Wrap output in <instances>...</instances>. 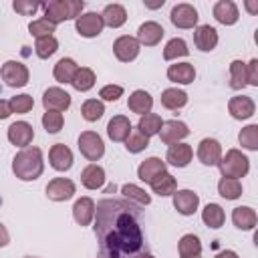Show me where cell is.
Wrapping results in <instances>:
<instances>
[{
  "mask_svg": "<svg viewBox=\"0 0 258 258\" xmlns=\"http://www.w3.org/2000/svg\"><path fill=\"white\" fill-rule=\"evenodd\" d=\"M131 129H133V125H131V121H129L125 115H115V117L107 123V135H109V139L115 141V143L125 141V139L129 137Z\"/></svg>",
  "mask_w": 258,
  "mask_h": 258,
  "instance_id": "23",
  "label": "cell"
},
{
  "mask_svg": "<svg viewBox=\"0 0 258 258\" xmlns=\"http://www.w3.org/2000/svg\"><path fill=\"white\" fill-rule=\"evenodd\" d=\"M191 157H194L191 145H187V143H173V145L167 147L165 163H169L173 167H185V165H189Z\"/></svg>",
  "mask_w": 258,
  "mask_h": 258,
  "instance_id": "21",
  "label": "cell"
},
{
  "mask_svg": "<svg viewBox=\"0 0 258 258\" xmlns=\"http://www.w3.org/2000/svg\"><path fill=\"white\" fill-rule=\"evenodd\" d=\"M123 143H125V149H127L129 153H141L145 147H149V137L143 135L139 129H131L129 137H127Z\"/></svg>",
  "mask_w": 258,
  "mask_h": 258,
  "instance_id": "42",
  "label": "cell"
},
{
  "mask_svg": "<svg viewBox=\"0 0 258 258\" xmlns=\"http://www.w3.org/2000/svg\"><path fill=\"white\" fill-rule=\"evenodd\" d=\"M77 69H79V64H77L73 58L64 56V58H60V60L54 64V69H52V77H54V81H58V83L67 85V83H71V81H73V77H75Z\"/></svg>",
  "mask_w": 258,
  "mask_h": 258,
  "instance_id": "32",
  "label": "cell"
},
{
  "mask_svg": "<svg viewBox=\"0 0 258 258\" xmlns=\"http://www.w3.org/2000/svg\"><path fill=\"white\" fill-rule=\"evenodd\" d=\"M77 145H79L81 155H83L85 159L93 161V163L99 161V159L105 155V143H103L101 135L95 133V131H83V133L79 135V139H77Z\"/></svg>",
  "mask_w": 258,
  "mask_h": 258,
  "instance_id": "5",
  "label": "cell"
},
{
  "mask_svg": "<svg viewBox=\"0 0 258 258\" xmlns=\"http://www.w3.org/2000/svg\"><path fill=\"white\" fill-rule=\"evenodd\" d=\"M42 105L46 111H67L71 107V95L60 87H48L42 95Z\"/></svg>",
  "mask_w": 258,
  "mask_h": 258,
  "instance_id": "12",
  "label": "cell"
},
{
  "mask_svg": "<svg viewBox=\"0 0 258 258\" xmlns=\"http://www.w3.org/2000/svg\"><path fill=\"white\" fill-rule=\"evenodd\" d=\"M238 141L244 149L248 151H256L258 149V125H246L240 133H238Z\"/></svg>",
  "mask_w": 258,
  "mask_h": 258,
  "instance_id": "44",
  "label": "cell"
},
{
  "mask_svg": "<svg viewBox=\"0 0 258 258\" xmlns=\"http://www.w3.org/2000/svg\"><path fill=\"white\" fill-rule=\"evenodd\" d=\"M228 111H230V115H232L234 119L244 121V119H250V117L254 115L256 105H254V101H252L250 97L238 95V97H232V99L228 101Z\"/></svg>",
  "mask_w": 258,
  "mask_h": 258,
  "instance_id": "22",
  "label": "cell"
},
{
  "mask_svg": "<svg viewBox=\"0 0 258 258\" xmlns=\"http://www.w3.org/2000/svg\"><path fill=\"white\" fill-rule=\"evenodd\" d=\"M246 83L252 87H258V60L256 58L246 62Z\"/></svg>",
  "mask_w": 258,
  "mask_h": 258,
  "instance_id": "50",
  "label": "cell"
},
{
  "mask_svg": "<svg viewBox=\"0 0 258 258\" xmlns=\"http://www.w3.org/2000/svg\"><path fill=\"white\" fill-rule=\"evenodd\" d=\"M212 14H214V18H216L220 24H224V26H232V24H236L238 18H240L238 6H236V2H232V0H218V2L214 4V8H212Z\"/></svg>",
  "mask_w": 258,
  "mask_h": 258,
  "instance_id": "20",
  "label": "cell"
},
{
  "mask_svg": "<svg viewBox=\"0 0 258 258\" xmlns=\"http://www.w3.org/2000/svg\"><path fill=\"white\" fill-rule=\"evenodd\" d=\"M198 159L204 163V165H218L220 159H222V145L218 139H212V137H206L198 143Z\"/></svg>",
  "mask_w": 258,
  "mask_h": 258,
  "instance_id": "13",
  "label": "cell"
},
{
  "mask_svg": "<svg viewBox=\"0 0 258 258\" xmlns=\"http://www.w3.org/2000/svg\"><path fill=\"white\" fill-rule=\"evenodd\" d=\"M99 97L101 101H117L119 97H123V87L121 85H105L101 91H99Z\"/></svg>",
  "mask_w": 258,
  "mask_h": 258,
  "instance_id": "49",
  "label": "cell"
},
{
  "mask_svg": "<svg viewBox=\"0 0 258 258\" xmlns=\"http://www.w3.org/2000/svg\"><path fill=\"white\" fill-rule=\"evenodd\" d=\"M163 34H165V30H163V26H161L159 22L147 20V22H143V24L137 28V36H135V38H137V42L143 44V46H155V44L161 42Z\"/></svg>",
  "mask_w": 258,
  "mask_h": 258,
  "instance_id": "15",
  "label": "cell"
},
{
  "mask_svg": "<svg viewBox=\"0 0 258 258\" xmlns=\"http://www.w3.org/2000/svg\"><path fill=\"white\" fill-rule=\"evenodd\" d=\"M10 115H12V111H10V105H8V101L0 99V121H2V119H8Z\"/></svg>",
  "mask_w": 258,
  "mask_h": 258,
  "instance_id": "51",
  "label": "cell"
},
{
  "mask_svg": "<svg viewBox=\"0 0 258 258\" xmlns=\"http://www.w3.org/2000/svg\"><path fill=\"white\" fill-rule=\"evenodd\" d=\"M12 171L20 181H34L42 175L44 171V161H42V151L38 147H24L20 149L14 159H12Z\"/></svg>",
  "mask_w": 258,
  "mask_h": 258,
  "instance_id": "2",
  "label": "cell"
},
{
  "mask_svg": "<svg viewBox=\"0 0 258 258\" xmlns=\"http://www.w3.org/2000/svg\"><path fill=\"white\" fill-rule=\"evenodd\" d=\"M73 151L64 143H54L48 151V163L56 171H69L73 167Z\"/></svg>",
  "mask_w": 258,
  "mask_h": 258,
  "instance_id": "17",
  "label": "cell"
},
{
  "mask_svg": "<svg viewBox=\"0 0 258 258\" xmlns=\"http://www.w3.org/2000/svg\"><path fill=\"white\" fill-rule=\"evenodd\" d=\"M54 24L52 22H48L46 18H36V20H32L30 24H28V32L34 36V38H44V36H52V32H54Z\"/></svg>",
  "mask_w": 258,
  "mask_h": 258,
  "instance_id": "46",
  "label": "cell"
},
{
  "mask_svg": "<svg viewBox=\"0 0 258 258\" xmlns=\"http://www.w3.org/2000/svg\"><path fill=\"white\" fill-rule=\"evenodd\" d=\"M232 222L238 230H254L258 216L250 206H238L232 210Z\"/></svg>",
  "mask_w": 258,
  "mask_h": 258,
  "instance_id": "28",
  "label": "cell"
},
{
  "mask_svg": "<svg viewBox=\"0 0 258 258\" xmlns=\"http://www.w3.org/2000/svg\"><path fill=\"white\" fill-rule=\"evenodd\" d=\"M187 258H202V256H187Z\"/></svg>",
  "mask_w": 258,
  "mask_h": 258,
  "instance_id": "57",
  "label": "cell"
},
{
  "mask_svg": "<svg viewBox=\"0 0 258 258\" xmlns=\"http://www.w3.org/2000/svg\"><path fill=\"white\" fill-rule=\"evenodd\" d=\"M167 171V163L163 161V159H159V157H147V159H143L141 163H139V167H137V177L141 179V181H145V183H151L155 177H159L161 173H165Z\"/></svg>",
  "mask_w": 258,
  "mask_h": 258,
  "instance_id": "19",
  "label": "cell"
},
{
  "mask_svg": "<svg viewBox=\"0 0 258 258\" xmlns=\"http://www.w3.org/2000/svg\"><path fill=\"white\" fill-rule=\"evenodd\" d=\"M64 125V117L58 111H46L42 115V127L46 129V133H58Z\"/></svg>",
  "mask_w": 258,
  "mask_h": 258,
  "instance_id": "47",
  "label": "cell"
},
{
  "mask_svg": "<svg viewBox=\"0 0 258 258\" xmlns=\"http://www.w3.org/2000/svg\"><path fill=\"white\" fill-rule=\"evenodd\" d=\"M161 105L169 111H177L181 107L187 105V93L177 89V87H171V89H165L161 93Z\"/></svg>",
  "mask_w": 258,
  "mask_h": 258,
  "instance_id": "30",
  "label": "cell"
},
{
  "mask_svg": "<svg viewBox=\"0 0 258 258\" xmlns=\"http://www.w3.org/2000/svg\"><path fill=\"white\" fill-rule=\"evenodd\" d=\"M95 81H97V77H95L93 69H89V67H79L77 73H75V77H73V81H71V85H73L79 93H87V91H91V89L95 87Z\"/></svg>",
  "mask_w": 258,
  "mask_h": 258,
  "instance_id": "34",
  "label": "cell"
},
{
  "mask_svg": "<svg viewBox=\"0 0 258 258\" xmlns=\"http://www.w3.org/2000/svg\"><path fill=\"white\" fill-rule=\"evenodd\" d=\"M161 125H163V121H161V117H159L157 113H147V115H141V117H139L137 129H139L143 135L153 137V135H157V133H159Z\"/></svg>",
  "mask_w": 258,
  "mask_h": 258,
  "instance_id": "38",
  "label": "cell"
},
{
  "mask_svg": "<svg viewBox=\"0 0 258 258\" xmlns=\"http://www.w3.org/2000/svg\"><path fill=\"white\" fill-rule=\"evenodd\" d=\"M103 113H105V105H103L101 99H87V101L83 103V107H81V115H83V119L89 121V123L99 121V119L103 117Z\"/></svg>",
  "mask_w": 258,
  "mask_h": 258,
  "instance_id": "39",
  "label": "cell"
},
{
  "mask_svg": "<svg viewBox=\"0 0 258 258\" xmlns=\"http://www.w3.org/2000/svg\"><path fill=\"white\" fill-rule=\"evenodd\" d=\"M73 218L79 226H89L95 220V202L91 198H79L73 206Z\"/></svg>",
  "mask_w": 258,
  "mask_h": 258,
  "instance_id": "25",
  "label": "cell"
},
{
  "mask_svg": "<svg viewBox=\"0 0 258 258\" xmlns=\"http://www.w3.org/2000/svg\"><path fill=\"white\" fill-rule=\"evenodd\" d=\"M246 10H248L250 14H256V12H258V2H250V0H248V2H246Z\"/></svg>",
  "mask_w": 258,
  "mask_h": 258,
  "instance_id": "54",
  "label": "cell"
},
{
  "mask_svg": "<svg viewBox=\"0 0 258 258\" xmlns=\"http://www.w3.org/2000/svg\"><path fill=\"white\" fill-rule=\"evenodd\" d=\"M157 135H159L161 143L173 145V143H181V139H185L189 135V129H187V125L183 121L169 119V121H163V125H161Z\"/></svg>",
  "mask_w": 258,
  "mask_h": 258,
  "instance_id": "10",
  "label": "cell"
},
{
  "mask_svg": "<svg viewBox=\"0 0 258 258\" xmlns=\"http://www.w3.org/2000/svg\"><path fill=\"white\" fill-rule=\"evenodd\" d=\"M0 77L8 87L20 89V87H24L28 83L30 73H28V67L22 64L20 60H6L2 64V69H0Z\"/></svg>",
  "mask_w": 258,
  "mask_h": 258,
  "instance_id": "6",
  "label": "cell"
},
{
  "mask_svg": "<svg viewBox=\"0 0 258 258\" xmlns=\"http://www.w3.org/2000/svg\"><path fill=\"white\" fill-rule=\"evenodd\" d=\"M127 107H129L131 113H137L139 117H141V115H147V113H151L153 97H151L147 91L137 89V91H133V93L129 95V99H127Z\"/></svg>",
  "mask_w": 258,
  "mask_h": 258,
  "instance_id": "24",
  "label": "cell"
},
{
  "mask_svg": "<svg viewBox=\"0 0 258 258\" xmlns=\"http://www.w3.org/2000/svg\"><path fill=\"white\" fill-rule=\"evenodd\" d=\"M75 28H77V32H79L81 36H85V38H95V36H99V34L103 32L105 24H103V18H101L99 12H85V14H81V16L75 20Z\"/></svg>",
  "mask_w": 258,
  "mask_h": 258,
  "instance_id": "8",
  "label": "cell"
},
{
  "mask_svg": "<svg viewBox=\"0 0 258 258\" xmlns=\"http://www.w3.org/2000/svg\"><path fill=\"white\" fill-rule=\"evenodd\" d=\"M248 83H246V62L242 60H232L230 62V87L234 91H240L244 89Z\"/></svg>",
  "mask_w": 258,
  "mask_h": 258,
  "instance_id": "41",
  "label": "cell"
},
{
  "mask_svg": "<svg viewBox=\"0 0 258 258\" xmlns=\"http://www.w3.org/2000/svg\"><path fill=\"white\" fill-rule=\"evenodd\" d=\"M218 167H220L222 177L240 179L250 171V159L240 149H228L226 155H222Z\"/></svg>",
  "mask_w": 258,
  "mask_h": 258,
  "instance_id": "4",
  "label": "cell"
},
{
  "mask_svg": "<svg viewBox=\"0 0 258 258\" xmlns=\"http://www.w3.org/2000/svg\"><path fill=\"white\" fill-rule=\"evenodd\" d=\"M75 191H77V185L69 177H54L46 185V198L52 202H67L75 196Z\"/></svg>",
  "mask_w": 258,
  "mask_h": 258,
  "instance_id": "11",
  "label": "cell"
},
{
  "mask_svg": "<svg viewBox=\"0 0 258 258\" xmlns=\"http://www.w3.org/2000/svg\"><path fill=\"white\" fill-rule=\"evenodd\" d=\"M139 50H141V44L137 42L135 36H129V34H123L113 42V52H115L117 60H121V62L135 60L139 56Z\"/></svg>",
  "mask_w": 258,
  "mask_h": 258,
  "instance_id": "9",
  "label": "cell"
},
{
  "mask_svg": "<svg viewBox=\"0 0 258 258\" xmlns=\"http://www.w3.org/2000/svg\"><path fill=\"white\" fill-rule=\"evenodd\" d=\"M151 191L157 194L159 198H167V196H173L175 189H177V179L171 175V173H161L159 177H155L151 183Z\"/></svg>",
  "mask_w": 258,
  "mask_h": 258,
  "instance_id": "31",
  "label": "cell"
},
{
  "mask_svg": "<svg viewBox=\"0 0 258 258\" xmlns=\"http://www.w3.org/2000/svg\"><path fill=\"white\" fill-rule=\"evenodd\" d=\"M83 8H85L83 0H50L48 4L42 6L44 18L54 26L64 20H77L83 14Z\"/></svg>",
  "mask_w": 258,
  "mask_h": 258,
  "instance_id": "3",
  "label": "cell"
},
{
  "mask_svg": "<svg viewBox=\"0 0 258 258\" xmlns=\"http://www.w3.org/2000/svg\"><path fill=\"white\" fill-rule=\"evenodd\" d=\"M187 54H189V48H187L183 38H171L163 46V58L165 60H177V58H183Z\"/></svg>",
  "mask_w": 258,
  "mask_h": 258,
  "instance_id": "37",
  "label": "cell"
},
{
  "mask_svg": "<svg viewBox=\"0 0 258 258\" xmlns=\"http://www.w3.org/2000/svg\"><path fill=\"white\" fill-rule=\"evenodd\" d=\"M218 194L224 200H238L242 196V183L240 179H230V177H222L218 181Z\"/></svg>",
  "mask_w": 258,
  "mask_h": 258,
  "instance_id": "40",
  "label": "cell"
},
{
  "mask_svg": "<svg viewBox=\"0 0 258 258\" xmlns=\"http://www.w3.org/2000/svg\"><path fill=\"white\" fill-rule=\"evenodd\" d=\"M198 10L191 6V4H185V2H181V4H175L173 8H171V12H169V20H171V24L175 26V28H196L198 26Z\"/></svg>",
  "mask_w": 258,
  "mask_h": 258,
  "instance_id": "7",
  "label": "cell"
},
{
  "mask_svg": "<svg viewBox=\"0 0 258 258\" xmlns=\"http://www.w3.org/2000/svg\"><path fill=\"white\" fill-rule=\"evenodd\" d=\"M93 222L101 258H141L149 252L137 206L127 200H99Z\"/></svg>",
  "mask_w": 258,
  "mask_h": 258,
  "instance_id": "1",
  "label": "cell"
},
{
  "mask_svg": "<svg viewBox=\"0 0 258 258\" xmlns=\"http://www.w3.org/2000/svg\"><path fill=\"white\" fill-rule=\"evenodd\" d=\"M167 79L177 85H189L196 79V69L191 62H175L167 69Z\"/></svg>",
  "mask_w": 258,
  "mask_h": 258,
  "instance_id": "26",
  "label": "cell"
},
{
  "mask_svg": "<svg viewBox=\"0 0 258 258\" xmlns=\"http://www.w3.org/2000/svg\"><path fill=\"white\" fill-rule=\"evenodd\" d=\"M81 183L87 189H101L105 183V169L97 163H89L83 171H81Z\"/></svg>",
  "mask_w": 258,
  "mask_h": 258,
  "instance_id": "27",
  "label": "cell"
},
{
  "mask_svg": "<svg viewBox=\"0 0 258 258\" xmlns=\"http://www.w3.org/2000/svg\"><path fill=\"white\" fill-rule=\"evenodd\" d=\"M177 254L179 258H187V256H200L202 254V242L196 234H183L177 242Z\"/></svg>",
  "mask_w": 258,
  "mask_h": 258,
  "instance_id": "36",
  "label": "cell"
},
{
  "mask_svg": "<svg viewBox=\"0 0 258 258\" xmlns=\"http://www.w3.org/2000/svg\"><path fill=\"white\" fill-rule=\"evenodd\" d=\"M214 258H238V254H236L234 250H222V252H218Z\"/></svg>",
  "mask_w": 258,
  "mask_h": 258,
  "instance_id": "53",
  "label": "cell"
},
{
  "mask_svg": "<svg viewBox=\"0 0 258 258\" xmlns=\"http://www.w3.org/2000/svg\"><path fill=\"white\" fill-rule=\"evenodd\" d=\"M121 194H123V200H127L133 206H149L151 204V196L135 183H125L121 187Z\"/></svg>",
  "mask_w": 258,
  "mask_h": 258,
  "instance_id": "33",
  "label": "cell"
},
{
  "mask_svg": "<svg viewBox=\"0 0 258 258\" xmlns=\"http://www.w3.org/2000/svg\"><path fill=\"white\" fill-rule=\"evenodd\" d=\"M101 18H103V24L109 26V28H119L127 22V10L125 6L121 4H107L101 12Z\"/></svg>",
  "mask_w": 258,
  "mask_h": 258,
  "instance_id": "29",
  "label": "cell"
},
{
  "mask_svg": "<svg viewBox=\"0 0 258 258\" xmlns=\"http://www.w3.org/2000/svg\"><path fill=\"white\" fill-rule=\"evenodd\" d=\"M8 242H10V234H8V230H6V226L0 222V248H4V246H8Z\"/></svg>",
  "mask_w": 258,
  "mask_h": 258,
  "instance_id": "52",
  "label": "cell"
},
{
  "mask_svg": "<svg viewBox=\"0 0 258 258\" xmlns=\"http://www.w3.org/2000/svg\"><path fill=\"white\" fill-rule=\"evenodd\" d=\"M202 220H204V224H206L208 228L218 230V228L224 226L226 214H224V210H222L220 204H208V206L202 210Z\"/></svg>",
  "mask_w": 258,
  "mask_h": 258,
  "instance_id": "35",
  "label": "cell"
},
{
  "mask_svg": "<svg viewBox=\"0 0 258 258\" xmlns=\"http://www.w3.org/2000/svg\"><path fill=\"white\" fill-rule=\"evenodd\" d=\"M141 258H155V256H153V254H151V252H147V254H143V256H141Z\"/></svg>",
  "mask_w": 258,
  "mask_h": 258,
  "instance_id": "55",
  "label": "cell"
},
{
  "mask_svg": "<svg viewBox=\"0 0 258 258\" xmlns=\"http://www.w3.org/2000/svg\"><path fill=\"white\" fill-rule=\"evenodd\" d=\"M173 198V208L181 214V216H191L198 212L200 206V196L191 189H175Z\"/></svg>",
  "mask_w": 258,
  "mask_h": 258,
  "instance_id": "16",
  "label": "cell"
},
{
  "mask_svg": "<svg viewBox=\"0 0 258 258\" xmlns=\"http://www.w3.org/2000/svg\"><path fill=\"white\" fill-rule=\"evenodd\" d=\"M8 141L12 143V145H16V147H28L30 143H32V139H34V129H32V125L30 123H26V121H14L10 127H8Z\"/></svg>",
  "mask_w": 258,
  "mask_h": 258,
  "instance_id": "14",
  "label": "cell"
},
{
  "mask_svg": "<svg viewBox=\"0 0 258 258\" xmlns=\"http://www.w3.org/2000/svg\"><path fill=\"white\" fill-rule=\"evenodd\" d=\"M194 44L202 52H212L218 44V30L210 24H202L194 28Z\"/></svg>",
  "mask_w": 258,
  "mask_h": 258,
  "instance_id": "18",
  "label": "cell"
},
{
  "mask_svg": "<svg viewBox=\"0 0 258 258\" xmlns=\"http://www.w3.org/2000/svg\"><path fill=\"white\" fill-rule=\"evenodd\" d=\"M12 8L18 14H22V16H34L36 10L40 8V4L38 2H32V0H14L12 2Z\"/></svg>",
  "mask_w": 258,
  "mask_h": 258,
  "instance_id": "48",
  "label": "cell"
},
{
  "mask_svg": "<svg viewBox=\"0 0 258 258\" xmlns=\"http://www.w3.org/2000/svg\"><path fill=\"white\" fill-rule=\"evenodd\" d=\"M24 258H40V256H24Z\"/></svg>",
  "mask_w": 258,
  "mask_h": 258,
  "instance_id": "56",
  "label": "cell"
},
{
  "mask_svg": "<svg viewBox=\"0 0 258 258\" xmlns=\"http://www.w3.org/2000/svg\"><path fill=\"white\" fill-rule=\"evenodd\" d=\"M56 50H58V40L54 38V34L44 36V38H36V42H34V52H36L38 58H48Z\"/></svg>",
  "mask_w": 258,
  "mask_h": 258,
  "instance_id": "43",
  "label": "cell"
},
{
  "mask_svg": "<svg viewBox=\"0 0 258 258\" xmlns=\"http://www.w3.org/2000/svg\"><path fill=\"white\" fill-rule=\"evenodd\" d=\"M8 105H10V111H12V113H16V115H24V113L32 111V107H34V99H32L30 95L22 93V95H14V97L8 101Z\"/></svg>",
  "mask_w": 258,
  "mask_h": 258,
  "instance_id": "45",
  "label": "cell"
}]
</instances>
